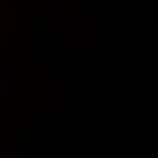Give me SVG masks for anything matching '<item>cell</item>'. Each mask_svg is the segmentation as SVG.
<instances>
[{
    "instance_id": "1",
    "label": "cell",
    "mask_w": 158,
    "mask_h": 158,
    "mask_svg": "<svg viewBox=\"0 0 158 158\" xmlns=\"http://www.w3.org/2000/svg\"><path fill=\"white\" fill-rule=\"evenodd\" d=\"M70 23H73V8H68V5H55V8H49L47 36L55 39V42H65V39H70V34H73Z\"/></svg>"
},
{
    "instance_id": "2",
    "label": "cell",
    "mask_w": 158,
    "mask_h": 158,
    "mask_svg": "<svg viewBox=\"0 0 158 158\" xmlns=\"http://www.w3.org/2000/svg\"><path fill=\"white\" fill-rule=\"evenodd\" d=\"M153 23V0H132V26L148 29Z\"/></svg>"
},
{
    "instance_id": "3",
    "label": "cell",
    "mask_w": 158,
    "mask_h": 158,
    "mask_svg": "<svg viewBox=\"0 0 158 158\" xmlns=\"http://www.w3.org/2000/svg\"><path fill=\"white\" fill-rule=\"evenodd\" d=\"M47 57H49V70H52V73H62L65 68H70L73 52H70V49H57V47H52Z\"/></svg>"
},
{
    "instance_id": "4",
    "label": "cell",
    "mask_w": 158,
    "mask_h": 158,
    "mask_svg": "<svg viewBox=\"0 0 158 158\" xmlns=\"http://www.w3.org/2000/svg\"><path fill=\"white\" fill-rule=\"evenodd\" d=\"M0 83H10V70L8 68H0Z\"/></svg>"
},
{
    "instance_id": "5",
    "label": "cell",
    "mask_w": 158,
    "mask_h": 158,
    "mask_svg": "<svg viewBox=\"0 0 158 158\" xmlns=\"http://www.w3.org/2000/svg\"><path fill=\"white\" fill-rule=\"evenodd\" d=\"M8 158H29V153H26V150H13Z\"/></svg>"
},
{
    "instance_id": "6",
    "label": "cell",
    "mask_w": 158,
    "mask_h": 158,
    "mask_svg": "<svg viewBox=\"0 0 158 158\" xmlns=\"http://www.w3.org/2000/svg\"><path fill=\"white\" fill-rule=\"evenodd\" d=\"M10 91V83H0V94H8Z\"/></svg>"
}]
</instances>
